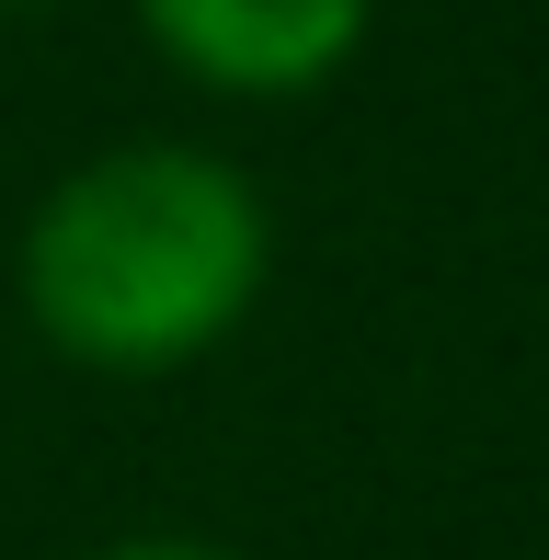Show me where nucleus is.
Masks as SVG:
<instances>
[{"mask_svg":"<svg viewBox=\"0 0 549 560\" xmlns=\"http://www.w3.org/2000/svg\"><path fill=\"white\" fill-rule=\"evenodd\" d=\"M274 287V207L230 149L115 138L23 207L12 298L81 377H184Z\"/></svg>","mask_w":549,"mask_h":560,"instance_id":"obj_1","label":"nucleus"},{"mask_svg":"<svg viewBox=\"0 0 549 560\" xmlns=\"http://www.w3.org/2000/svg\"><path fill=\"white\" fill-rule=\"evenodd\" d=\"M127 12L218 104H309L378 35V0H127Z\"/></svg>","mask_w":549,"mask_h":560,"instance_id":"obj_2","label":"nucleus"},{"mask_svg":"<svg viewBox=\"0 0 549 560\" xmlns=\"http://www.w3.org/2000/svg\"><path fill=\"white\" fill-rule=\"evenodd\" d=\"M92 560H241V549H218V538H172V526H149V538H104Z\"/></svg>","mask_w":549,"mask_h":560,"instance_id":"obj_3","label":"nucleus"},{"mask_svg":"<svg viewBox=\"0 0 549 560\" xmlns=\"http://www.w3.org/2000/svg\"><path fill=\"white\" fill-rule=\"evenodd\" d=\"M0 12H69V0H0Z\"/></svg>","mask_w":549,"mask_h":560,"instance_id":"obj_4","label":"nucleus"}]
</instances>
